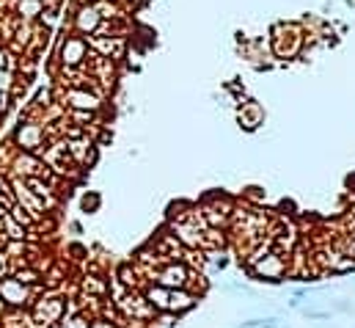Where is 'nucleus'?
Instances as JSON below:
<instances>
[{"instance_id":"f3484780","label":"nucleus","mask_w":355,"mask_h":328,"mask_svg":"<svg viewBox=\"0 0 355 328\" xmlns=\"http://www.w3.org/2000/svg\"><path fill=\"white\" fill-rule=\"evenodd\" d=\"M83 290L86 292H97V295H102L108 287H105V281H99V279H94V276H88L86 281H83Z\"/></svg>"},{"instance_id":"1a4fd4ad","label":"nucleus","mask_w":355,"mask_h":328,"mask_svg":"<svg viewBox=\"0 0 355 328\" xmlns=\"http://www.w3.org/2000/svg\"><path fill=\"white\" fill-rule=\"evenodd\" d=\"M64 105H69L72 110H99L102 102H99V97L91 94V91H77V89H72V91H66Z\"/></svg>"},{"instance_id":"4468645a","label":"nucleus","mask_w":355,"mask_h":328,"mask_svg":"<svg viewBox=\"0 0 355 328\" xmlns=\"http://www.w3.org/2000/svg\"><path fill=\"white\" fill-rule=\"evenodd\" d=\"M42 0H20V6H17V12L25 17V20H34V17H39L42 14Z\"/></svg>"},{"instance_id":"6ab92c4d","label":"nucleus","mask_w":355,"mask_h":328,"mask_svg":"<svg viewBox=\"0 0 355 328\" xmlns=\"http://www.w3.org/2000/svg\"><path fill=\"white\" fill-rule=\"evenodd\" d=\"M119 276H121V281H124L127 287H135V284H138V276H135V270H132L130 265H124V268L119 270Z\"/></svg>"},{"instance_id":"423d86ee","label":"nucleus","mask_w":355,"mask_h":328,"mask_svg":"<svg viewBox=\"0 0 355 328\" xmlns=\"http://www.w3.org/2000/svg\"><path fill=\"white\" fill-rule=\"evenodd\" d=\"M171 229H173V237L180 240L185 248H204V232L193 221L191 224L188 221H176Z\"/></svg>"},{"instance_id":"b1692460","label":"nucleus","mask_w":355,"mask_h":328,"mask_svg":"<svg viewBox=\"0 0 355 328\" xmlns=\"http://www.w3.org/2000/svg\"><path fill=\"white\" fill-rule=\"evenodd\" d=\"M0 194H6V196H14V194H12V183H9V180H6L3 174H0Z\"/></svg>"},{"instance_id":"aec40b11","label":"nucleus","mask_w":355,"mask_h":328,"mask_svg":"<svg viewBox=\"0 0 355 328\" xmlns=\"http://www.w3.org/2000/svg\"><path fill=\"white\" fill-rule=\"evenodd\" d=\"M14 207V196L0 194V215H9V210Z\"/></svg>"},{"instance_id":"dca6fc26","label":"nucleus","mask_w":355,"mask_h":328,"mask_svg":"<svg viewBox=\"0 0 355 328\" xmlns=\"http://www.w3.org/2000/svg\"><path fill=\"white\" fill-rule=\"evenodd\" d=\"M23 284H28V287H34V284H39V279H42V273H39V268H20L17 273H14Z\"/></svg>"},{"instance_id":"0eeeda50","label":"nucleus","mask_w":355,"mask_h":328,"mask_svg":"<svg viewBox=\"0 0 355 328\" xmlns=\"http://www.w3.org/2000/svg\"><path fill=\"white\" fill-rule=\"evenodd\" d=\"M86 58H88V50H86V42L83 39H77V36L64 39V45H61V61L66 67H80Z\"/></svg>"},{"instance_id":"a211bd4d","label":"nucleus","mask_w":355,"mask_h":328,"mask_svg":"<svg viewBox=\"0 0 355 328\" xmlns=\"http://www.w3.org/2000/svg\"><path fill=\"white\" fill-rule=\"evenodd\" d=\"M14 86V78L9 69H0V94H9V89Z\"/></svg>"},{"instance_id":"f03ea898","label":"nucleus","mask_w":355,"mask_h":328,"mask_svg":"<svg viewBox=\"0 0 355 328\" xmlns=\"http://www.w3.org/2000/svg\"><path fill=\"white\" fill-rule=\"evenodd\" d=\"M0 301L14 306V309H23V306L31 303V287L23 284L17 276L14 279H6L3 276V279H0Z\"/></svg>"},{"instance_id":"f257e3e1","label":"nucleus","mask_w":355,"mask_h":328,"mask_svg":"<svg viewBox=\"0 0 355 328\" xmlns=\"http://www.w3.org/2000/svg\"><path fill=\"white\" fill-rule=\"evenodd\" d=\"M154 281L162 284V287H168V290H180V287H188V284H191V270H188L185 262L171 259V262H165V265L154 273Z\"/></svg>"},{"instance_id":"6e6552de","label":"nucleus","mask_w":355,"mask_h":328,"mask_svg":"<svg viewBox=\"0 0 355 328\" xmlns=\"http://www.w3.org/2000/svg\"><path fill=\"white\" fill-rule=\"evenodd\" d=\"M196 292H191L188 287H180V290H171V295H168V312H173V314H185V312H191L193 306H196Z\"/></svg>"},{"instance_id":"a878e982","label":"nucleus","mask_w":355,"mask_h":328,"mask_svg":"<svg viewBox=\"0 0 355 328\" xmlns=\"http://www.w3.org/2000/svg\"><path fill=\"white\" fill-rule=\"evenodd\" d=\"M0 69H9V53L0 50Z\"/></svg>"},{"instance_id":"393cba45","label":"nucleus","mask_w":355,"mask_h":328,"mask_svg":"<svg viewBox=\"0 0 355 328\" xmlns=\"http://www.w3.org/2000/svg\"><path fill=\"white\" fill-rule=\"evenodd\" d=\"M88 328H119L116 323H108V320H94Z\"/></svg>"},{"instance_id":"5701e85b","label":"nucleus","mask_w":355,"mask_h":328,"mask_svg":"<svg viewBox=\"0 0 355 328\" xmlns=\"http://www.w3.org/2000/svg\"><path fill=\"white\" fill-rule=\"evenodd\" d=\"M303 314H306L308 320H328V317H330V312H308V309H306Z\"/></svg>"},{"instance_id":"20e7f679","label":"nucleus","mask_w":355,"mask_h":328,"mask_svg":"<svg viewBox=\"0 0 355 328\" xmlns=\"http://www.w3.org/2000/svg\"><path fill=\"white\" fill-rule=\"evenodd\" d=\"M284 273H286V262H284L281 254H265L254 265V276H259L265 281H278Z\"/></svg>"},{"instance_id":"39448f33","label":"nucleus","mask_w":355,"mask_h":328,"mask_svg":"<svg viewBox=\"0 0 355 328\" xmlns=\"http://www.w3.org/2000/svg\"><path fill=\"white\" fill-rule=\"evenodd\" d=\"M17 143L23 146V152H34L39 154L42 152V143H45V127L42 124H20L17 130Z\"/></svg>"},{"instance_id":"7ed1b4c3","label":"nucleus","mask_w":355,"mask_h":328,"mask_svg":"<svg viewBox=\"0 0 355 328\" xmlns=\"http://www.w3.org/2000/svg\"><path fill=\"white\" fill-rule=\"evenodd\" d=\"M119 309H121V314L130 317V320H149V317H154V312H157V309H154L140 292H135V290L119 301Z\"/></svg>"},{"instance_id":"bb28decb","label":"nucleus","mask_w":355,"mask_h":328,"mask_svg":"<svg viewBox=\"0 0 355 328\" xmlns=\"http://www.w3.org/2000/svg\"><path fill=\"white\" fill-rule=\"evenodd\" d=\"M3 108H6V94H0V113H3Z\"/></svg>"},{"instance_id":"2eb2a0df","label":"nucleus","mask_w":355,"mask_h":328,"mask_svg":"<svg viewBox=\"0 0 355 328\" xmlns=\"http://www.w3.org/2000/svg\"><path fill=\"white\" fill-rule=\"evenodd\" d=\"M58 328H88V320L83 317V314H64L61 320H58Z\"/></svg>"},{"instance_id":"9d476101","label":"nucleus","mask_w":355,"mask_h":328,"mask_svg":"<svg viewBox=\"0 0 355 328\" xmlns=\"http://www.w3.org/2000/svg\"><path fill=\"white\" fill-rule=\"evenodd\" d=\"M99 20H102V14H99L97 6H83L77 12V17H75V25H77L80 34L88 36V34H97L99 31Z\"/></svg>"},{"instance_id":"4be33fe9","label":"nucleus","mask_w":355,"mask_h":328,"mask_svg":"<svg viewBox=\"0 0 355 328\" xmlns=\"http://www.w3.org/2000/svg\"><path fill=\"white\" fill-rule=\"evenodd\" d=\"M6 273H9V257H6V251H0V279Z\"/></svg>"},{"instance_id":"9b49d317","label":"nucleus","mask_w":355,"mask_h":328,"mask_svg":"<svg viewBox=\"0 0 355 328\" xmlns=\"http://www.w3.org/2000/svg\"><path fill=\"white\" fill-rule=\"evenodd\" d=\"M262 119H265L262 105H256V102H245V105H243V110H240V124H243L245 130H256V127L262 124Z\"/></svg>"},{"instance_id":"412c9836","label":"nucleus","mask_w":355,"mask_h":328,"mask_svg":"<svg viewBox=\"0 0 355 328\" xmlns=\"http://www.w3.org/2000/svg\"><path fill=\"white\" fill-rule=\"evenodd\" d=\"M97 207H99V196H97V194H91V196H83V210H86V213H88V210L94 213Z\"/></svg>"},{"instance_id":"ddd939ff","label":"nucleus","mask_w":355,"mask_h":328,"mask_svg":"<svg viewBox=\"0 0 355 328\" xmlns=\"http://www.w3.org/2000/svg\"><path fill=\"white\" fill-rule=\"evenodd\" d=\"M176 320H180V314H173V312H154V317L146 320V328H173Z\"/></svg>"},{"instance_id":"f8f14e48","label":"nucleus","mask_w":355,"mask_h":328,"mask_svg":"<svg viewBox=\"0 0 355 328\" xmlns=\"http://www.w3.org/2000/svg\"><path fill=\"white\" fill-rule=\"evenodd\" d=\"M168 295H171V290L168 287H162V284H151V287H146V292H143V298L157 309V312H165L168 309Z\"/></svg>"}]
</instances>
